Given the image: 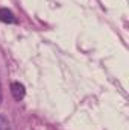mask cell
<instances>
[{
	"instance_id": "1",
	"label": "cell",
	"mask_w": 129,
	"mask_h": 130,
	"mask_svg": "<svg viewBox=\"0 0 129 130\" xmlns=\"http://www.w3.org/2000/svg\"><path fill=\"white\" fill-rule=\"evenodd\" d=\"M11 94H12L14 100L21 101V100L24 98V95H26L24 85H23V83H20V82H12V83H11Z\"/></svg>"
},
{
	"instance_id": "2",
	"label": "cell",
	"mask_w": 129,
	"mask_h": 130,
	"mask_svg": "<svg viewBox=\"0 0 129 130\" xmlns=\"http://www.w3.org/2000/svg\"><path fill=\"white\" fill-rule=\"evenodd\" d=\"M0 21L8 23V24H12V23H15L17 20H15L12 11H9L8 8H0Z\"/></svg>"
},
{
	"instance_id": "3",
	"label": "cell",
	"mask_w": 129,
	"mask_h": 130,
	"mask_svg": "<svg viewBox=\"0 0 129 130\" xmlns=\"http://www.w3.org/2000/svg\"><path fill=\"white\" fill-rule=\"evenodd\" d=\"M0 130H12L9 120H8L3 113H0Z\"/></svg>"
},
{
	"instance_id": "4",
	"label": "cell",
	"mask_w": 129,
	"mask_h": 130,
	"mask_svg": "<svg viewBox=\"0 0 129 130\" xmlns=\"http://www.w3.org/2000/svg\"><path fill=\"white\" fill-rule=\"evenodd\" d=\"M2 100H3V91H2V83H0V103H2Z\"/></svg>"
}]
</instances>
